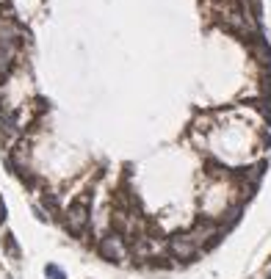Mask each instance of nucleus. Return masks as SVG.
<instances>
[{
	"mask_svg": "<svg viewBox=\"0 0 271 279\" xmlns=\"http://www.w3.org/2000/svg\"><path fill=\"white\" fill-rule=\"evenodd\" d=\"M86 224H89V205H86V199H78L67 213V227H69V232L80 235L86 229Z\"/></svg>",
	"mask_w": 271,
	"mask_h": 279,
	"instance_id": "1",
	"label": "nucleus"
},
{
	"mask_svg": "<svg viewBox=\"0 0 271 279\" xmlns=\"http://www.w3.org/2000/svg\"><path fill=\"white\" fill-rule=\"evenodd\" d=\"M100 254L105 260H111V263H116L125 254V243H122L119 235H108V238H103V243H100Z\"/></svg>",
	"mask_w": 271,
	"mask_h": 279,
	"instance_id": "2",
	"label": "nucleus"
},
{
	"mask_svg": "<svg viewBox=\"0 0 271 279\" xmlns=\"http://www.w3.org/2000/svg\"><path fill=\"white\" fill-rule=\"evenodd\" d=\"M169 246H172V254H174V257H180V260H188V257L197 254V243L188 238V235H174Z\"/></svg>",
	"mask_w": 271,
	"mask_h": 279,
	"instance_id": "3",
	"label": "nucleus"
},
{
	"mask_svg": "<svg viewBox=\"0 0 271 279\" xmlns=\"http://www.w3.org/2000/svg\"><path fill=\"white\" fill-rule=\"evenodd\" d=\"M44 274H47V279H67V276H64V271L58 268V265H47Z\"/></svg>",
	"mask_w": 271,
	"mask_h": 279,
	"instance_id": "4",
	"label": "nucleus"
},
{
	"mask_svg": "<svg viewBox=\"0 0 271 279\" xmlns=\"http://www.w3.org/2000/svg\"><path fill=\"white\" fill-rule=\"evenodd\" d=\"M6 249H9L11 254H17V243H14V235H6Z\"/></svg>",
	"mask_w": 271,
	"mask_h": 279,
	"instance_id": "5",
	"label": "nucleus"
},
{
	"mask_svg": "<svg viewBox=\"0 0 271 279\" xmlns=\"http://www.w3.org/2000/svg\"><path fill=\"white\" fill-rule=\"evenodd\" d=\"M6 221V205H3V199H0V224Z\"/></svg>",
	"mask_w": 271,
	"mask_h": 279,
	"instance_id": "6",
	"label": "nucleus"
},
{
	"mask_svg": "<svg viewBox=\"0 0 271 279\" xmlns=\"http://www.w3.org/2000/svg\"><path fill=\"white\" fill-rule=\"evenodd\" d=\"M268 279H271V274H268Z\"/></svg>",
	"mask_w": 271,
	"mask_h": 279,
	"instance_id": "7",
	"label": "nucleus"
}]
</instances>
